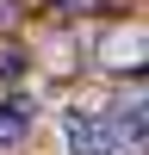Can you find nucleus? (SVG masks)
<instances>
[{
	"label": "nucleus",
	"mask_w": 149,
	"mask_h": 155,
	"mask_svg": "<svg viewBox=\"0 0 149 155\" xmlns=\"http://www.w3.org/2000/svg\"><path fill=\"white\" fill-rule=\"evenodd\" d=\"M62 137H68V155H137V143L118 130V118L93 112V106H68L62 112Z\"/></svg>",
	"instance_id": "f257e3e1"
},
{
	"label": "nucleus",
	"mask_w": 149,
	"mask_h": 155,
	"mask_svg": "<svg viewBox=\"0 0 149 155\" xmlns=\"http://www.w3.org/2000/svg\"><path fill=\"white\" fill-rule=\"evenodd\" d=\"M99 62L106 68H143L149 62V31H112V37H99Z\"/></svg>",
	"instance_id": "f03ea898"
},
{
	"label": "nucleus",
	"mask_w": 149,
	"mask_h": 155,
	"mask_svg": "<svg viewBox=\"0 0 149 155\" xmlns=\"http://www.w3.org/2000/svg\"><path fill=\"white\" fill-rule=\"evenodd\" d=\"M31 124H37V106L25 93H6V99H0V149H19L25 137H31Z\"/></svg>",
	"instance_id": "7ed1b4c3"
},
{
	"label": "nucleus",
	"mask_w": 149,
	"mask_h": 155,
	"mask_svg": "<svg viewBox=\"0 0 149 155\" xmlns=\"http://www.w3.org/2000/svg\"><path fill=\"white\" fill-rule=\"evenodd\" d=\"M112 118H118V130L131 137H149V93H137V99H118V106H112Z\"/></svg>",
	"instance_id": "20e7f679"
},
{
	"label": "nucleus",
	"mask_w": 149,
	"mask_h": 155,
	"mask_svg": "<svg viewBox=\"0 0 149 155\" xmlns=\"http://www.w3.org/2000/svg\"><path fill=\"white\" fill-rule=\"evenodd\" d=\"M25 68H31V56H25V44H0V81H19Z\"/></svg>",
	"instance_id": "39448f33"
},
{
	"label": "nucleus",
	"mask_w": 149,
	"mask_h": 155,
	"mask_svg": "<svg viewBox=\"0 0 149 155\" xmlns=\"http://www.w3.org/2000/svg\"><path fill=\"white\" fill-rule=\"evenodd\" d=\"M44 6H50V12H87L93 0H44Z\"/></svg>",
	"instance_id": "423d86ee"
}]
</instances>
